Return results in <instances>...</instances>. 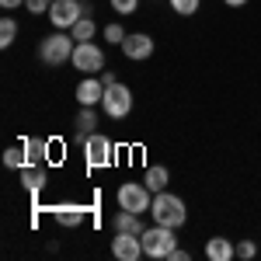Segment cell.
<instances>
[{
  "instance_id": "obj_1",
  "label": "cell",
  "mask_w": 261,
  "mask_h": 261,
  "mask_svg": "<svg viewBox=\"0 0 261 261\" xmlns=\"http://www.w3.org/2000/svg\"><path fill=\"white\" fill-rule=\"evenodd\" d=\"M73 49H77V39L73 35H66L63 28H56L53 35H45L39 42V60L45 66H63V63L73 60Z\"/></svg>"
},
{
  "instance_id": "obj_2",
  "label": "cell",
  "mask_w": 261,
  "mask_h": 261,
  "mask_svg": "<svg viewBox=\"0 0 261 261\" xmlns=\"http://www.w3.org/2000/svg\"><path fill=\"white\" fill-rule=\"evenodd\" d=\"M150 216L153 223H164V226H185L188 220V205L178 199V195H171V192H157L153 195V205H150Z\"/></svg>"
},
{
  "instance_id": "obj_3",
  "label": "cell",
  "mask_w": 261,
  "mask_h": 261,
  "mask_svg": "<svg viewBox=\"0 0 261 261\" xmlns=\"http://www.w3.org/2000/svg\"><path fill=\"white\" fill-rule=\"evenodd\" d=\"M140 241H143V254L146 258H171V251L178 247V233H174V226L157 223V226L143 230Z\"/></svg>"
},
{
  "instance_id": "obj_4",
  "label": "cell",
  "mask_w": 261,
  "mask_h": 261,
  "mask_svg": "<svg viewBox=\"0 0 261 261\" xmlns=\"http://www.w3.org/2000/svg\"><path fill=\"white\" fill-rule=\"evenodd\" d=\"M115 199H119V209H129V213H150V205H153V192L146 188V185H133V181H125L119 185V192H115Z\"/></svg>"
},
{
  "instance_id": "obj_5",
  "label": "cell",
  "mask_w": 261,
  "mask_h": 261,
  "mask_svg": "<svg viewBox=\"0 0 261 261\" xmlns=\"http://www.w3.org/2000/svg\"><path fill=\"white\" fill-rule=\"evenodd\" d=\"M101 108H105V115H108V119L122 122L129 112H133V91H129L125 84H112V87H105Z\"/></svg>"
},
{
  "instance_id": "obj_6",
  "label": "cell",
  "mask_w": 261,
  "mask_h": 261,
  "mask_svg": "<svg viewBox=\"0 0 261 261\" xmlns=\"http://www.w3.org/2000/svg\"><path fill=\"white\" fill-rule=\"evenodd\" d=\"M70 66H77L81 73H91V77H94V73H101L108 63H105V53H101V45H94V39H91V42H77Z\"/></svg>"
},
{
  "instance_id": "obj_7",
  "label": "cell",
  "mask_w": 261,
  "mask_h": 261,
  "mask_svg": "<svg viewBox=\"0 0 261 261\" xmlns=\"http://www.w3.org/2000/svg\"><path fill=\"white\" fill-rule=\"evenodd\" d=\"M84 157H87V167H108L115 161V143L108 140L105 133H94L84 143Z\"/></svg>"
},
{
  "instance_id": "obj_8",
  "label": "cell",
  "mask_w": 261,
  "mask_h": 261,
  "mask_svg": "<svg viewBox=\"0 0 261 261\" xmlns=\"http://www.w3.org/2000/svg\"><path fill=\"white\" fill-rule=\"evenodd\" d=\"M87 14V7H84L81 0H53V7H49V21H53V28H73L77 21Z\"/></svg>"
},
{
  "instance_id": "obj_9",
  "label": "cell",
  "mask_w": 261,
  "mask_h": 261,
  "mask_svg": "<svg viewBox=\"0 0 261 261\" xmlns=\"http://www.w3.org/2000/svg\"><path fill=\"white\" fill-rule=\"evenodd\" d=\"M122 56L125 60H150L153 56V39L146 32H129L122 39Z\"/></svg>"
},
{
  "instance_id": "obj_10",
  "label": "cell",
  "mask_w": 261,
  "mask_h": 261,
  "mask_svg": "<svg viewBox=\"0 0 261 261\" xmlns=\"http://www.w3.org/2000/svg\"><path fill=\"white\" fill-rule=\"evenodd\" d=\"M112 254L119 261H140V254H143L140 233H115L112 237Z\"/></svg>"
},
{
  "instance_id": "obj_11",
  "label": "cell",
  "mask_w": 261,
  "mask_h": 261,
  "mask_svg": "<svg viewBox=\"0 0 261 261\" xmlns=\"http://www.w3.org/2000/svg\"><path fill=\"white\" fill-rule=\"evenodd\" d=\"M101 98H105V84H101V77H84L81 84H77V101L81 105H87V108H94V105H101Z\"/></svg>"
},
{
  "instance_id": "obj_12",
  "label": "cell",
  "mask_w": 261,
  "mask_h": 261,
  "mask_svg": "<svg viewBox=\"0 0 261 261\" xmlns=\"http://www.w3.org/2000/svg\"><path fill=\"white\" fill-rule=\"evenodd\" d=\"M53 220L66 226V230H73V226H81L84 223V205H73V202H60V205H53Z\"/></svg>"
},
{
  "instance_id": "obj_13",
  "label": "cell",
  "mask_w": 261,
  "mask_h": 261,
  "mask_svg": "<svg viewBox=\"0 0 261 261\" xmlns=\"http://www.w3.org/2000/svg\"><path fill=\"white\" fill-rule=\"evenodd\" d=\"M21 185H24L32 195H39L42 188L49 185V174L42 171V164H24V167H21Z\"/></svg>"
},
{
  "instance_id": "obj_14",
  "label": "cell",
  "mask_w": 261,
  "mask_h": 261,
  "mask_svg": "<svg viewBox=\"0 0 261 261\" xmlns=\"http://www.w3.org/2000/svg\"><path fill=\"white\" fill-rule=\"evenodd\" d=\"M94 125H98V115H94V108H87V105H81V112H77V125H73V136H77V143H87V136H94Z\"/></svg>"
},
{
  "instance_id": "obj_15",
  "label": "cell",
  "mask_w": 261,
  "mask_h": 261,
  "mask_svg": "<svg viewBox=\"0 0 261 261\" xmlns=\"http://www.w3.org/2000/svg\"><path fill=\"white\" fill-rule=\"evenodd\" d=\"M205 258L209 261H233L237 258V244H230L226 237H213L205 244Z\"/></svg>"
},
{
  "instance_id": "obj_16",
  "label": "cell",
  "mask_w": 261,
  "mask_h": 261,
  "mask_svg": "<svg viewBox=\"0 0 261 261\" xmlns=\"http://www.w3.org/2000/svg\"><path fill=\"white\" fill-rule=\"evenodd\" d=\"M115 233H143V220L140 213H129V209H119V216L112 220Z\"/></svg>"
},
{
  "instance_id": "obj_17",
  "label": "cell",
  "mask_w": 261,
  "mask_h": 261,
  "mask_svg": "<svg viewBox=\"0 0 261 261\" xmlns=\"http://www.w3.org/2000/svg\"><path fill=\"white\" fill-rule=\"evenodd\" d=\"M167 181H171V174H167V167H146V174H143V185L157 195V192H167Z\"/></svg>"
},
{
  "instance_id": "obj_18",
  "label": "cell",
  "mask_w": 261,
  "mask_h": 261,
  "mask_svg": "<svg viewBox=\"0 0 261 261\" xmlns=\"http://www.w3.org/2000/svg\"><path fill=\"white\" fill-rule=\"evenodd\" d=\"M21 146H24V153H28V164H42L45 157H49V143L35 140V136H28V140H21Z\"/></svg>"
},
{
  "instance_id": "obj_19",
  "label": "cell",
  "mask_w": 261,
  "mask_h": 261,
  "mask_svg": "<svg viewBox=\"0 0 261 261\" xmlns=\"http://www.w3.org/2000/svg\"><path fill=\"white\" fill-rule=\"evenodd\" d=\"M70 35H73L77 42H91L94 35H98V24H94V18H91V14H84V18L70 28Z\"/></svg>"
},
{
  "instance_id": "obj_20",
  "label": "cell",
  "mask_w": 261,
  "mask_h": 261,
  "mask_svg": "<svg viewBox=\"0 0 261 261\" xmlns=\"http://www.w3.org/2000/svg\"><path fill=\"white\" fill-rule=\"evenodd\" d=\"M28 164V153H24V146H7L4 150V167H11V171H21Z\"/></svg>"
},
{
  "instance_id": "obj_21",
  "label": "cell",
  "mask_w": 261,
  "mask_h": 261,
  "mask_svg": "<svg viewBox=\"0 0 261 261\" xmlns=\"http://www.w3.org/2000/svg\"><path fill=\"white\" fill-rule=\"evenodd\" d=\"M14 39H18V21L4 18V21H0V45L7 49V45H14Z\"/></svg>"
},
{
  "instance_id": "obj_22",
  "label": "cell",
  "mask_w": 261,
  "mask_h": 261,
  "mask_svg": "<svg viewBox=\"0 0 261 261\" xmlns=\"http://www.w3.org/2000/svg\"><path fill=\"white\" fill-rule=\"evenodd\" d=\"M199 7H202V0H171V11L181 14V18H192Z\"/></svg>"
},
{
  "instance_id": "obj_23",
  "label": "cell",
  "mask_w": 261,
  "mask_h": 261,
  "mask_svg": "<svg viewBox=\"0 0 261 261\" xmlns=\"http://www.w3.org/2000/svg\"><path fill=\"white\" fill-rule=\"evenodd\" d=\"M108 4H112V11H115V14H122V18L140 11V0H108Z\"/></svg>"
},
{
  "instance_id": "obj_24",
  "label": "cell",
  "mask_w": 261,
  "mask_h": 261,
  "mask_svg": "<svg viewBox=\"0 0 261 261\" xmlns=\"http://www.w3.org/2000/svg\"><path fill=\"white\" fill-rule=\"evenodd\" d=\"M129 32L122 28V24H105V42H112V45H122V39H125Z\"/></svg>"
},
{
  "instance_id": "obj_25",
  "label": "cell",
  "mask_w": 261,
  "mask_h": 261,
  "mask_svg": "<svg viewBox=\"0 0 261 261\" xmlns=\"http://www.w3.org/2000/svg\"><path fill=\"white\" fill-rule=\"evenodd\" d=\"M49 7H53V0H24V11L35 14V18L39 14H49Z\"/></svg>"
},
{
  "instance_id": "obj_26",
  "label": "cell",
  "mask_w": 261,
  "mask_h": 261,
  "mask_svg": "<svg viewBox=\"0 0 261 261\" xmlns=\"http://www.w3.org/2000/svg\"><path fill=\"white\" fill-rule=\"evenodd\" d=\"M258 254V244L254 241H241L237 244V258H254Z\"/></svg>"
},
{
  "instance_id": "obj_27",
  "label": "cell",
  "mask_w": 261,
  "mask_h": 261,
  "mask_svg": "<svg viewBox=\"0 0 261 261\" xmlns=\"http://www.w3.org/2000/svg\"><path fill=\"white\" fill-rule=\"evenodd\" d=\"M101 84H105V87H112V84H119V81H115V73H112V70H105V73H101Z\"/></svg>"
},
{
  "instance_id": "obj_28",
  "label": "cell",
  "mask_w": 261,
  "mask_h": 261,
  "mask_svg": "<svg viewBox=\"0 0 261 261\" xmlns=\"http://www.w3.org/2000/svg\"><path fill=\"white\" fill-rule=\"evenodd\" d=\"M21 4H24V0H0V7H4V11H14V7H21Z\"/></svg>"
},
{
  "instance_id": "obj_29",
  "label": "cell",
  "mask_w": 261,
  "mask_h": 261,
  "mask_svg": "<svg viewBox=\"0 0 261 261\" xmlns=\"http://www.w3.org/2000/svg\"><path fill=\"white\" fill-rule=\"evenodd\" d=\"M171 261H188V254H185L181 247H174V251H171Z\"/></svg>"
},
{
  "instance_id": "obj_30",
  "label": "cell",
  "mask_w": 261,
  "mask_h": 261,
  "mask_svg": "<svg viewBox=\"0 0 261 261\" xmlns=\"http://www.w3.org/2000/svg\"><path fill=\"white\" fill-rule=\"evenodd\" d=\"M226 7H247V0H223Z\"/></svg>"
}]
</instances>
